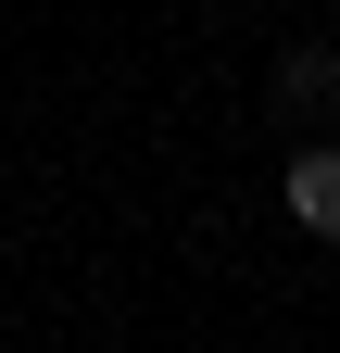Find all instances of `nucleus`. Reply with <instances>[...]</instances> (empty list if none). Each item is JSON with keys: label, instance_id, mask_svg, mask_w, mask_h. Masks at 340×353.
Segmentation results:
<instances>
[{"label": "nucleus", "instance_id": "obj_1", "mask_svg": "<svg viewBox=\"0 0 340 353\" xmlns=\"http://www.w3.org/2000/svg\"><path fill=\"white\" fill-rule=\"evenodd\" d=\"M290 214H303L315 240H340V152H303V164H290Z\"/></svg>", "mask_w": 340, "mask_h": 353}]
</instances>
